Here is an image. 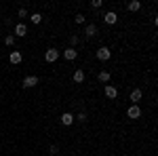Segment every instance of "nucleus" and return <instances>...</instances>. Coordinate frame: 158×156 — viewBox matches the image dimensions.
<instances>
[{"label": "nucleus", "mask_w": 158, "mask_h": 156, "mask_svg": "<svg viewBox=\"0 0 158 156\" xmlns=\"http://www.w3.org/2000/svg\"><path fill=\"white\" fill-rule=\"evenodd\" d=\"M95 57H97L99 61H108V59H112V48H110V47H99L97 51H95Z\"/></svg>", "instance_id": "f257e3e1"}, {"label": "nucleus", "mask_w": 158, "mask_h": 156, "mask_svg": "<svg viewBox=\"0 0 158 156\" xmlns=\"http://www.w3.org/2000/svg\"><path fill=\"white\" fill-rule=\"evenodd\" d=\"M57 59H59V51L57 48H47L44 51V61L47 63H55Z\"/></svg>", "instance_id": "f03ea898"}, {"label": "nucleus", "mask_w": 158, "mask_h": 156, "mask_svg": "<svg viewBox=\"0 0 158 156\" xmlns=\"http://www.w3.org/2000/svg\"><path fill=\"white\" fill-rule=\"evenodd\" d=\"M103 93H106V97H108V99H116V97H118V89H116L114 84H106Z\"/></svg>", "instance_id": "7ed1b4c3"}, {"label": "nucleus", "mask_w": 158, "mask_h": 156, "mask_svg": "<svg viewBox=\"0 0 158 156\" xmlns=\"http://www.w3.org/2000/svg\"><path fill=\"white\" fill-rule=\"evenodd\" d=\"M127 116H129V118H139V116H141V108H139V106H129V110H127Z\"/></svg>", "instance_id": "20e7f679"}, {"label": "nucleus", "mask_w": 158, "mask_h": 156, "mask_svg": "<svg viewBox=\"0 0 158 156\" xmlns=\"http://www.w3.org/2000/svg\"><path fill=\"white\" fill-rule=\"evenodd\" d=\"M103 21H106L108 25H114L116 21H118V15H116L114 11H108L106 15H103Z\"/></svg>", "instance_id": "39448f33"}, {"label": "nucleus", "mask_w": 158, "mask_h": 156, "mask_svg": "<svg viewBox=\"0 0 158 156\" xmlns=\"http://www.w3.org/2000/svg\"><path fill=\"white\" fill-rule=\"evenodd\" d=\"M63 57H65L68 61H74L76 57H78V51H76V48H72V47H68L65 51H63Z\"/></svg>", "instance_id": "423d86ee"}, {"label": "nucleus", "mask_w": 158, "mask_h": 156, "mask_svg": "<svg viewBox=\"0 0 158 156\" xmlns=\"http://www.w3.org/2000/svg\"><path fill=\"white\" fill-rule=\"evenodd\" d=\"M61 124H63V127H70V124H74V114H70V112H63V114H61Z\"/></svg>", "instance_id": "0eeeda50"}, {"label": "nucleus", "mask_w": 158, "mask_h": 156, "mask_svg": "<svg viewBox=\"0 0 158 156\" xmlns=\"http://www.w3.org/2000/svg\"><path fill=\"white\" fill-rule=\"evenodd\" d=\"M97 34H99V30H97V25H95V23H89L85 27V36L93 38V36H97Z\"/></svg>", "instance_id": "6e6552de"}, {"label": "nucleus", "mask_w": 158, "mask_h": 156, "mask_svg": "<svg viewBox=\"0 0 158 156\" xmlns=\"http://www.w3.org/2000/svg\"><path fill=\"white\" fill-rule=\"evenodd\" d=\"M21 59H23V57H21V53H19V51H11L9 61H11L13 65H19V63H21Z\"/></svg>", "instance_id": "1a4fd4ad"}, {"label": "nucleus", "mask_w": 158, "mask_h": 156, "mask_svg": "<svg viewBox=\"0 0 158 156\" xmlns=\"http://www.w3.org/2000/svg\"><path fill=\"white\" fill-rule=\"evenodd\" d=\"M38 84V76H25L23 78V86L25 89H32V86H36Z\"/></svg>", "instance_id": "9d476101"}, {"label": "nucleus", "mask_w": 158, "mask_h": 156, "mask_svg": "<svg viewBox=\"0 0 158 156\" xmlns=\"http://www.w3.org/2000/svg\"><path fill=\"white\" fill-rule=\"evenodd\" d=\"M15 36H27V25L25 23H17L15 25Z\"/></svg>", "instance_id": "9b49d317"}, {"label": "nucleus", "mask_w": 158, "mask_h": 156, "mask_svg": "<svg viewBox=\"0 0 158 156\" xmlns=\"http://www.w3.org/2000/svg\"><path fill=\"white\" fill-rule=\"evenodd\" d=\"M141 97H143V93H141V89H135L133 93H131V101H133L135 106H137V103L141 101Z\"/></svg>", "instance_id": "f8f14e48"}, {"label": "nucleus", "mask_w": 158, "mask_h": 156, "mask_svg": "<svg viewBox=\"0 0 158 156\" xmlns=\"http://www.w3.org/2000/svg\"><path fill=\"white\" fill-rule=\"evenodd\" d=\"M72 78H74V82H76V84L85 82V72H82V70H76V72L72 74Z\"/></svg>", "instance_id": "ddd939ff"}, {"label": "nucleus", "mask_w": 158, "mask_h": 156, "mask_svg": "<svg viewBox=\"0 0 158 156\" xmlns=\"http://www.w3.org/2000/svg\"><path fill=\"white\" fill-rule=\"evenodd\" d=\"M127 9H129L131 13H137L139 9H141V2H139V0H133V2H129V4H127Z\"/></svg>", "instance_id": "4468645a"}, {"label": "nucleus", "mask_w": 158, "mask_h": 156, "mask_svg": "<svg viewBox=\"0 0 158 156\" xmlns=\"http://www.w3.org/2000/svg\"><path fill=\"white\" fill-rule=\"evenodd\" d=\"M110 78H112V76H110V72H106V70H103V72H99V76H97L99 82H110Z\"/></svg>", "instance_id": "2eb2a0df"}, {"label": "nucleus", "mask_w": 158, "mask_h": 156, "mask_svg": "<svg viewBox=\"0 0 158 156\" xmlns=\"http://www.w3.org/2000/svg\"><path fill=\"white\" fill-rule=\"evenodd\" d=\"M30 21L38 25L40 21H42V15H40V13H32V15H30Z\"/></svg>", "instance_id": "dca6fc26"}, {"label": "nucleus", "mask_w": 158, "mask_h": 156, "mask_svg": "<svg viewBox=\"0 0 158 156\" xmlns=\"http://www.w3.org/2000/svg\"><path fill=\"white\" fill-rule=\"evenodd\" d=\"M74 120H78V122H86V120H89V116H86V112H80L78 116H74Z\"/></svg>", "instance_id": "f3484780"}, {"label": "nucleus", "mask_w": 158, "mask_h": 156, "mask_svg": "<svg viewBox=\"0 0 158 156\" xmlns=\"http://www.w3.org/2000/svg\"><path fill=\"white\" fill-rule=\"evenodd\" d=\"M4 44H6V47H13V44H15V36H13V34H9V36L4 38Z\"/></svg>", "instance_id": "a211bd4d"}, {"label": "nucleus", "mask_w": 158, "mask_h": 156, "mask_svg": "<svg viewBox=\"0 0 158 156\" xmlns=\"http://www.w3.org/2000/svg\"><path fill=\"white\" fill-rule=\"evenodd\" d=\"M74 21H76V23H85V21H86V17L82 15V13H78V15L74 17Z\"/></svg>", "instance_id": "6ab92c4d"}, {"label": "nucleus", "mask_w": 158, "mask_h": 156, "mask_svg": "<svg viewBox=\"0 0 158 156\" xmlns=\"http://www.w3.org/2000/svg\"><path fill=\"white\" fill-rule=\"evenodd\" d=\"M101 4H103L101 0H91V9H99Z\"/></svg>", "instance_id": "aec40b11"}, {"label": "nucleus", "mask_w": 158, "mask_h": 156, "mask_svg": "<svg viewBox=\"0 0 158 156\" xmlns=\"http://www.w3.org/2000/svg\"><path fill=\"white\" fill-rule=\"evenodd\" d=\"M76 44H78V36H70V47L76 48Z\"/></svg>", "instance_id": "412c9836"}, {"label": "nucleus", "mask_w": 158, "mask_h": 156, "mask_svg": "<svg viewBox=\"0 0 158 156\" xmlns=\"http://www.w3.org/2000/svg\"><path fill=\"white\" fill-rule=\"evenodd\" d=\"M49 152H51V154H57V152H59V145H57V144H53V145L49 148Z\"/></svg>", "instance_id": "4be33fe9"}, {"label": "nucleus", "mask_w": 158, "mask_h": 156, "mask_svg": "<svg viewBox=\"0 0 158 156\" xmlns=\"http://www.w3.org/2000/svg\"><path fill=\"white\" fill-rule=\"evenodd\" d=\"M17 17H21V19L27 17V11H25V9H19V11H17Z\"/></svg>", "instance_id": "5701e85b"}]
</instances>
